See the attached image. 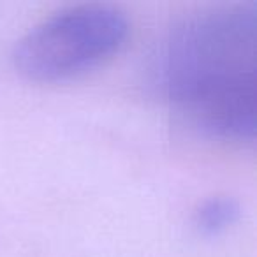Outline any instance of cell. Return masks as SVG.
<instances>
[{
  "label": "cell",
  "mask_w": 257,
  "mask_h": 257,
  "mask_svg": "<svg viewBox=\"0 0 257 257\" xmlns=\"http://www.w3.org/2000/svg\"><path fill=\"white\" fill-rule=\"evenodd\" d=\"M257 8L224 4L178 20L157 44L148 81L204 136L253 141Z\"/></svg>",
  "instance_id": "obj_1"
},
{
  "label": "cell",
  "mask_w": 257,
  "mask_h": 257,
  "mask_svg": "<svg viewBox=\"0 0 257 257\" xmlns=\"http://www.w3.org/2000/svg\"><path fill=\"white\" fill-rule=\"evenodd\" d=\"M241 213L238 199L227 194H217L201 201L194 210L192 224L203 236H217L236 224Z\"/></svg>",
  "instance_id": "obj_3"
},
{
  "label": "cell",
  "mask_w": 257,
  "mask_h": 257,
  "mask_svg": "<svg viewBox=\"0 0 257 257\" xmlns=\"http://www.w3.org/2000/svg\"><path fill=\"white\" fill-rule=\"evenodd\" d=\"M127 36L128 20L114 6H72L23 34L13 51V62L20 74L34 81H62L109 58Z\"/></svg>",
  "instance_id": "obj_2"
}]
</instances>
